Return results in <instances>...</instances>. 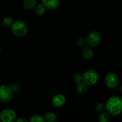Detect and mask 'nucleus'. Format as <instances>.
Segmentation results:
<instances>
[{
  "mask_svg": "<svg viewBox=\"0 0 122 122\" xmlns=\"http://www.w3.org/2000/svg\"><path fill=\"white\" fill-rule=\"evenodd\" d=\"M99 80V75L95 70H87L82 75V82L88 86H92L96 84Z\"/></svg>",
  "mask_w": 122,
  "mask_h": 122,
  "instance_id": "nucleus-3",
  "label": "nucleus"
},
{
  "mask_svg": "<svg viewBox=\"0 0 122 122\" xmlns=\"http://www.w3.org/2000/svg\"><path fill=\"white\" fill-rule=\"evenodd\" d=\"M120 92H121L122 93V85L121 86H120Z\"/></svg>",
  "mask_w": 122,
  "mask_h": 122,
  "instance_id": "nucleus-22",
  "label": "nucleus"
},
{
  "mask_svg": "<svg viewBox=\"0 0 122 122\" xmlns=\"http://www.w3.org/2000/svg\"><path fill=\"white\" fill-rule=\"evenodd\" d=\"M36 5V0H23V6L27 10H30L35 8Z\"/></svg>",
  "mask_w": 122,
  "mask_h": 122,
  "instance_id": "nucleus-12",
  "label": "nucleus"
},
{
  "mask_svg": "<svg viewBox=\"0 0 122 122\" xmlns=\"http://www.w3.org/2000/svg\"><path fill=\"white\" fill-rule=\"evenodd\" d=\"M95 108L98 112H102L104 110H106V104L102 102H97L95 105Z\"/></svg>",
  "mask_w": 122,
  "mask_h": 122,
  "instance_id": "nucleus-18",
  "label": "nucleus"
},
{
  "mask_svg": "<svg viewBox=\"0 0 122 122\" xmlns=\"http://www.w3.org/2000/svg\"><path fill=\"white\" fill-rule=\"evenodd\" d=\"M110 120V115L107 112H102L98 116L100 122H109Z\"/></svg>",
  "mask_w": 122,
  "mask_h": 122,
  "instance_id": "nucleus-15",
  "label": "nucleus"
},
{
  "mask_svg": "<svg viewBox=\"0 0 122 122\" xmlns=\"http://www.w3.org/2000/svg\"><path fill=\"white\" fill-rule=\"evenodd\" d=\"M1 52H2V48H1V46H0V54H1Z\"/></svg>",
  "mask_w": 122,
  "mask_h": 122,
  "instance_id": "nucleus-23",
  "label": "nucleus"
},
{
  "mask_svg": "<svg viewBox=\"0 0 122 122\" xmlns=\"http://www.w3.org/2000/svg\"><path fill=\"white\" fill-rule=\"evenodd\" d=\"M42 4L46 8V9L56 10L59 5L58 0H42Z\"/></svg>",
  "mask_w": 122,
  "mask_h": 122,
  "instance_id": "nucleus-9",
  "label": "nucleus"
},
{
  "mask_svg": "<svg viewBox=\"0 0 122 122\" xmlns=\"http://www.w3.org/2000/svg\"><path fill=\"white\" fill-rule=\"evenodd\" d=\"M86 44L87 46L93 48L98 46L101 40L100 33L97 31H92L88 33L86 38Z\"/></svg>",
  "mask_w": 122,
  "mask_h": 122,
  "instance_id": "nucleus-5",
  "label": "nucleus"
},
{
  "mask_svg": "<svg viewBox=\"0 0 122 122\" xmlns=\"http://www.w3.org/2000/svg\"><path fill=\"white\" fill-rule=\"evenodd\" d=\"M73 79L75 83H77L82 81V75L81 73H75L73 75Z\"/></svg>",
  "mask_w": 122,
  "mask_h": 122,
  "instance_id": "nucleus-19",
  "label": "nucleus"
},
{
  "mask_svg": "<svg viewBox=\"0 0 122 122\" xmlns=\"http://www.w3.org/2000/svg\"><path fill=\"white\" fill-rule=\"evenodd\" d=\"M13 23H14V20L11 17H5L2 20V25L7 28L11 27Z\"/></svg>",
  "mask_w": 122,
  "mask_h": 122,
  "instance_id": "nucleus-16",
  "label": "nucleus"
},
{
  "mask_svg": "<svg viewBox=\"0 0 122 122\" xmlns=\"http://www.w3.org/2000/svg\"><path fill=\"white\" fill-rule=\"evenodd\" d=\"M82 56L86 60L92 59L94 56V52L92 48L89 46H84L82 50Z\"/></svg>",
  "mask_w": 122,
  "mask_h": 122,
  "instance_id": "nucleus-10",
  "label": "nucleus"
},
{
  "mask_svg": "<svg viewBox=\"0 0 122 122\" xmlns=\"http://www.w3.org/2000/svg\"><path fill=\"white\" fill-rule=\"evenodd\" d=\"M52 104L54 107H60L64 106L66 102V97L63 94H57L52 97Z\"/></svg>",
  "mask_w": 122,
  "mask_h": 122,
  "instance_id": "nucleus-8",
  "label": "nucleus"
},
{
  "mask_svg": "<svg viewBox=\"0 0 122 122\" xmlns=\"http://www.w3.org/2000/svg\"><path fill=\"white\" fill-rule=\"evenodd\" d=\"M76 90L81 95H84L87 93L88 91V85H87L85 83L83 82H79L76 85Z\"/></svg>",
  "mask_w": 122,
  "mask_h": 122,
  "instance_id": "nucleus-11",
  "label": "nucleus"
},
{
  "mask_svg": "<svg viewBox=\"0 0 122 122\" xmlns=\"http://www.w3.org/2000/svg\"><path fill=\"white\" fill-rule=\"evenodd\" d=\"M14 91L9 86H0V101L7 102L13 97Z\"/></svg>",
  "mask_w": 122,
  "mask_h": 122,
  "instance_id": "nucleus-6",
  "label": "nucleus"
},
{
  "mask_svg": "<svg viewBox=\"0 0 122 122\" xmlns=\"http://www.w3.org/2000/svg\"><path fill=\"white\" fill-rule=\"evenodd\" d=\"M105 83L110 89H116L120 84L119 77L116 73L113 72L108 73L105 76Z\"/></svg>",
  "mask_w": 122,
  "mask_h": 122,
  "instance_id": "nucleus-4",
  "label": "nucleus"
},
{
  "mask_svg": "<svg viewBox=\"0 0 122 122\" xmlns=\"http://www.w3.org/2000/svg\"><path fill=\"white\" fill-rule=\"evenodd\" d=\"M106 110L110 115H119L122 112V99L118 96L110 98L106 104Z\"/></svg>",
  "mask_w": 122,
  "mask_h": 122,
  "instance_id": "nucleus-1",
  "label": "nucleus"
},
{
  "mask_svg": "<svg viewBox=\"0 0 122 122\" xmlns=\"http://www.w3.org/2000/svg\"><path fill=\"white\" fill-rule=\"evenodd\" d=\"M11 27L13 34L19 38L25 36L28 31L27 24L23 20H19L14 21Z\"/></svg>",
  "mask_w": 122,
  "mask_h": 122,
  "instance_id": "nucleus-2",
  "label": "nucleus"
},
{
  "mask_svg": "<svg viewBox=\"0 0 122 122\" xmlns=\"http://www.w3.org/2000/svg\"><path fill=\"white\" fill-rule=\"evenodd\" d=\"M29 121L30 122H44L45 119H44V117H43L42 115L36 114L32 116Z\"/></svg>",
  "mask_w": 122,
  "mask_h": 122,
  "instance_id": "nucleus-17",
  "label": "nucleus"
},
{
  "mask_svg": "<svg viewBox=\"0 0 122 122\" xmlns=\"http://www.w3.org/2000/svg\"><path fill=\"white\" fill-rule=\"evenodd\" d=\"M45 121L48 122H56L57 121V116L54 112H47L44 116Z\"/></svg>",
  "mask_w": 122,
  "mask_h": 122,
  "instance_id": "nucleus-13",
  "label": "nucleus"
},
{
  "mask_svg": "<svg viewBox=\"0 0 122 122\" xmlns=\"http://www.w3.org/2000/svg\"><path fill=\"white\" fill-rule=\"evenodd\" d=\"M16 118V113L10 108L4 110L0 113V120L3 122H13Z\"/></svg>",
  "mask_w": 122,
  "mask_h": 122,
  "instance_id": "nucleus-7",
  "label": "nucleus"
},
{
  "mask_svg": "<svg viewBox=\"0 0 122 122\" xmlns=\"http://www.w3.org/2000/svg\"><path fill=\"white\" fill-rule=\"evenodd\" d=\"M77 44L80 46H84L86 44V39L83 38H79L77 40Z\"/></svg>",
  "mask_w": 122,
  "mask_h": 122,
  "instance_id": "nucleus-20",
  "label": "nucleus"
},
{
  "mask_svg": "<svg viewBox=\"0 0 122 122\" xmlns=\"http://www.w3.org/2000/svg\"><path fill=\"white\" fill-rule=\"evenodd\" d=\"M35 13L38 15H42L45 14L46 11V8L42 4H37L35 7Z\"/></svg>",
  "mask_w": 122,
  "mask_h": 122,
  "instance_id": "nucleus-14",
  "label": "nucleus"
},
{
  "mask_svg": "<svg viewBox=\"0 0 122 122\" xmlns=\"http://www.w3.org/2000/svg\"><path fill=\"white\" fill-rule=\"evenodd\" d=\"M15 121L17 122H27L28 120L26 119H24V118L20 117V118H18L17 119H16Z\"/></svg>",
  "mask_w": 122,
  "mask_h": 122,
  "instance_id": "nucleus-21",
  "label": "nucleus"
},
{
  "mask_svg": "<svg viewBox=\"0 0 122 122\" xmlns=\"http://www.w3.org/2000/svg\"></svg>",
  "mask_w": 122,
  "mask_h": 122,
  "instance_id": "nucleus-24",
  "label": "nucleus"
}]
</instances>
